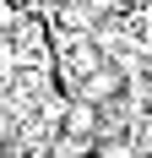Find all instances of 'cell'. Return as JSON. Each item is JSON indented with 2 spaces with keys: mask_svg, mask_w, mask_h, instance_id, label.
<instances>
[{
  "mask_svg": "<svg viewBox=\"0 0 152 158\" xmlns=\"http://www.w3.org/2000/svg\"><path fill=\"white\" fill-rule=\"evenodd\" d=\"M60 136H82V142H92V136H98V104H92V98H71V104H65Z\"/></svg>",
  "mask_w": 152,
  "mask_h": 158,
  "instance_id": "cell-1",
  "label": "cell"
},
{
  "mask_svg": "<svg viewBox=\"0 0 152 158\" xmlns=\"http://www.w3.org/2000/svg\"><path fill=\"white\" fill-rule=\"evenodd\" d=\"M92 158H141V147H130V142H120V136H109V142H98V147H87Z\"/></svg>",
  "mask_w": 152,
  "mask_h": 158,
  "instance_id": "cell-2",
  "label": "cell"
},
{
  "mask_svg": "<svg viewBox=\"0 0 152 158\" xmlns=\"http://www.w3.org/2000/svg\"><path fill=\"white\" fill-rule=\"evenodd\" d=\"M6 136H11V109H0V147H6Z\"/></svg>",
  "mask_w": 152,
  "mask_h": 158,
  "instance_id": "cell-3",
  "label": "cell"
},
{
  "mask_svg": "<svg viewBox=\"0 0 152 158\" xmlns=\"http://www.w3.org/2000/svg\"><path fill=\"white\" fill-rule=\"evenodd\" d=\"M0 109H11V104H6V87H0Z\"/></svg>",
  "mask_w": 152,
  "mask_h": 158,
  "instance_id": "cell-4",
  "label": "cell"
}]
</instances>
